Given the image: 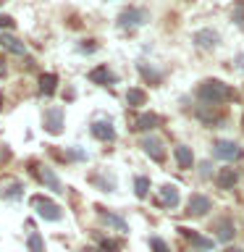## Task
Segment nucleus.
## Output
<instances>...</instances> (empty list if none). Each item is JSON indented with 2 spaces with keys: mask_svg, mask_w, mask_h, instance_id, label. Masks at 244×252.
<instances>
[{
  "mask_svg": "<svg viewBox=\"0 0 244 252\" xmlns=\"http://www.w3.org/2000/svg\"><path fill=\"white\" fill-rule=\"evenodd\" d=\"M100 250H108V252H118V244L110 242V239H102L100 242Z\"/></svg>",
  "mask_w": 244,
  "mask_h": 252,
  "instance_id": "33",
  "label": "nucleus"
},
{
  "mask_svg": "<svg viewBox=\"0 0 244 252\" xmlns=\"http://www.w3.org/2000/svg\"><path fill=\"white\" fill-rule=\"evenodd\" d=\"M194 94L200 97V102H208V105H228V102H236V90L231 84L220 82V79H202L200 84H197Z\"/></svg>",
  "mask_w": 244,
  "mask_h": 252,
  "instance_id": "1",
  "label": "nucleus"
},
{
  "mask_svg": "<svg viewBox=\"0 0 244 252\" xmlns=\"http://www.w3.org/2000/svg\"><path fill=\"white\" fill-rule=\"evenodd\" d=\"M58 90V76L55 74H39V94H55Z\"/></svg>",
  "mask_w": 244,
  "mask_h": 252,
  "instance_id": "23",
  "label": "nucleus"
},
{
  "mask_svg": "<svg viewBox=\"0 0 244 252\" xmlns=\"http://www.w3.org/2000/svg\"><path fill=\"white\" fill-rule=\"evenodd\" d=\"M150 250H152V252H171L168 242L160 239V236H150Z\"/></svg>",
  "mask_w": 244,
  "mask_h": 252,
  "instance_id": "29",
  "label": "nucleus"
},
{
  "mask_svg": "<svg viewBox=\"0 0 244 252\" xmlns=\"http://www.w3.org/2000/svg\"><path fill=\"white\" fill-rule=\"evenodd\" d=\"M0 47H3V50H8V53H13V55H19V58H24V55H27V45L21 42L19 37H13V34H0Z\"/></svg>",
  "mask_w": 244,
  "mask_h": 252,
  "instance_id": "16",
  "label": "nucleus"
},
{
  "mask_svg": "<svg viewBox=\"0 0 244 252\" xmlns=\"http://www.w3.org/2000/svg\"><path fill=\"white\" fill-rule=\"evenodd\" d=\"M234 68H236V71H244V53H239V55L234 58Z\"/></svg>",
  "mask_w": 244,
  "mask_h": 252,
  "instance_id": "35",
  "label": "nucleus"
},
{
  "mask_svg": "<svg viewBox=\"0 0 244 252\" xmlns=\"http://www.w3.org/2000/svg\"><path fill=\"white\" fill-rule=\"evenodd\" d=\"M137 71H139L142 76H145V82H147V84H160V82H163V74H160L157 68L150 66L147 61H139V63H137Z\"/></svg>",
  "mask_w": 244,
  "mask_h": 252,
  "instance_id": "19",
  "label": "nucleus"
},
{
  "mask_svg": "<svg viewBox=\"0 0 244 252\" xmlns=\"http://www.w3.org/2000/svg\"><path fill=\"white\" fill-rule=\"evenodd\" d=\"M29 173L39 181V184H45L47 189H53L55 194H63V192H66V189H63V181L58 179V173H55V168L45 165L42 160H29Z\"/></svg>",
  "mask_w": 244,
  "mask_h": 252,
  "instance_id": "2",
  "label": "nucleus"
},
{
  "mask_svg": "<svg viewBox=\"0 0 244 252\" xmlns=\"http://www.w3.org/2000/svg\"><path fill=\"white\" fill-rule=\"evenodd\" d=\"M27 250L29 252H47L45 250V239H42V234H39L37 228L29 231V236H27Z\"/></svg>",
  "mask_w": 244,
  "mask_h": 252,
  "instance_id": "26",
  "label": "nucleus"
},
{
  "mask_svg": "<svg viewBox=\"0 0 244 252\" xmlns=\"http://www.w3.org/2000/svg\"><path fill=\"white\" fill-rule=\"evenodd\" d=\"M97 42H94V39H84V42H79V53H84V55H90V53H94L97 50Z\"/></svg>",
  "mask_w": 244,
  "mask_h": 252,
  "instance_id": "31",
  "label": "nucleus"
},
{
  "mask_svg": "<svg viewBox=\"0 0 244 252\" xmlns=\"http://www.w3.org/2000/svg\"><path fill=\"white\" fill-rule=\"evenodd\" d=\"M228 252H244V250H228Z\"/></svg>",
  "mask_w": 244,
  "mask_h": 252,
  "instance_id": "38",
  "label": "nucleus"
},
{
  "mask_svg": "<svg viewBox=\"0 0 244 252\" xmlns=\"http://www.w3.org/2000/svg\"><path fill=\"white\" fill-rule=\"evenodd\" d=\"M210 210H213V200H210V197L194 192L192 197H189L184 213H186L189 218H200V216H205V213H210Z\"/></svg>",
  "mask_w": 244,
  "mask_h": 252,
  "instance_id": "9",
  "label": "nucleus"
},
{
  "mask_svg": "<svg viewBox=\"0 0 244 252\" xmlns=\"http://www.w3.org/2000/svg\"><path fill=\"white\" fill-rule=\"evenodd\" d=\"M210 108H213V105H208V102H205V105H202L200 110H197V118H200V121H202L205 126H215V124L220 121V118L226 116V110H220V113H213Z\"/></svg>",
  "mask_w": 244,
  "mask_h": 252,
  "instance_id": "21",
  "label": "nucleus"
},
{
  "mask_svg": "<svg viewBox=\"0 0 244 252\" xmlns=\"http://www.w3.org/2000/svg\"><path fill=\"white\" fill-rule=\"evenodd\" d=\"M126 102H129L131 108L147 105V92H145V90H139V87H131V90L126 92Z\"/></svg>",
  "mask_w": 244,
  "mask_h": 252,
  "instance_id": "24",
  "label": "nucleus"
},
{
  "mask_svg": "<svg viewBox=\"0 0 244 252\" xmlns=\"http://www.w3.org/2000/svg\"><path fill=\"white\" fill-rule=\"evenodd\" d=\"M194 45L200 47V50H215V47L220 45V34L215 29H200V32H194Z\"/></svg>",
  "mask_w": 244,
  "mask_h": 252,
  "instance_id": "12",
  "label": "nucleus"
},
{
  "mask_svg": "<svg viewBox=\"0 0 244 252\" xmlns=\"http://www.w3.org/2000/svg\"><path fill=\"white\" fill-rule=\"evenodd\" d=\"M215 181H218L220 189H234L236 181H239V173H236L234 168H220L218 176H215Z\"/></svg>",
  "mask_w": 244,
  "mask_h": 252,
  "instance_id": "20",
  "label": "nucleus"
},
{
  "mask_svg": "<svg viewBox=\"0 0 244 252\" xmlns=\"http://www.w3.org/2000/svg\"><path fill=\"white\" fill-rule=\"evenodd\" d=\"M179 236H184V239L189 244H194L197 250H202V252H210L213 250V244H215V239H210V236H205L200 231H194V228H186V226H179Z\"/></svg>",
  "mask_w": 244,
  "mask_h": 252,
  "instance_id": "10",
  "label": "nucleus"
},
{
  "mask_svg": "<svg viewBox=\"0 0 244 252\" xmlns=\"http://www.w3.org/2000/svg\"><path fill=\"white\" fill-rule=\"evenodd\" d=\"M90 181L100 189V192H108V194L116 192V176H113L110 171H97V173H92Z\"/></svg>",
  "mask_w": 244,
  "mask_h": 252,
  "instance_id": "14",
  "label": "nucleus"
},
{
  "mask_svg": "<svg viewBox=\"0 0 244 252\" xmlns=\"http://www.w3.org/2000/svg\"><path fill=\"white\" fill-rule=\"evenodd\" d=\"M155 126H160V116L157 113H142L137 118V124H134V129L137 131H150V129H155Z\"/></svg>",
  "mask_w": 244,
  "mask_h": 252,
  "instance_id": "22",
  "label": "nucleus"
},
{
  "mask_svg": "<svg viewBox=\"0 0 244 252\" xmlns=\"http://www.w3.org/2000/svg\"><path fill=\"white\" fill-rule=\"evenodd\" d=\"M147 21H150V11L147 8H137V5L123 8V11L118 13V19H116V24L121 29H137V27H145Z\"/></svg>",
  "mask_w": 244,
  "mask_h": 252,
  "instance_id": "4",
  "label": "nucleus"
},
{
  "mask_svg": "<svg viewBox=\"0 0 244 252\" xmlns=\"http://www.w3.org/2000/svg\"><path fill=\"white\" fill-rule=\"evenodd\" d=\"M231 21L236 27H244V0H236L231 8Z\"/></svg>",
  "mask_w": 244,
  "mask_h": 252,
  "instance_id": "28",
  "label": "nucleus"
},
{
  "mask_svg": "<svg viewBox=\"0 0 244 252\" xmlns=\"http://www.w3.org/2000/svg\"><path fill=\"white\" fill-rule=\"evenodd\" d=\"M87 76H90V82L100 84V87H113V84H116V74H113V71H110L108 66H97V68H92Z\"/></svg>",
  "mask_w": 244,
  "mask_h": 252,
  "instance_id": "15",
  "label": "nucleus"
},
{
  "mask_svg": "<svg viewBox=\"0 0 244 252\" xmlns=\"http://www.w3.org/2000/svg\"><path fill=\"white\" fill-rule=\"evenodd\" d=\"M0 194H3L5 200H21V197H24V184H21V181H8Z\"/></svg>",
  "mask_w": 244,
  "mask_h": 252,
  "instance_id": "25",
  "label": "nucleus"
},
{
  "mask_svg": "<svg viewBox=\"0 0 244 252\" xmlns=\"http://www.w3.org/2000/svg\"><path fill=\"white\" fill-rule=\"evenodd\" d=\"M200 176H202V179H210V176H213V165H210V160H202V165H200Z\"/></svg>",
  "mask_w": 244,
  "mask_h": 252,
  "instance_id": "32",
  "label": "nucleus"
},
{
  "mask_svg": "<svg viewBox=\"0 0 244 252\" xmlns=\"http://www.w3.org/2000/svg\"><path fill=\"white\" fill-rule=\"evenodd\" d=\"M29 205H31V210L45 220H61L63 218V208L55 200H50V197H45V194H31Z\"/></svg>",
  "mask_w": 244,
  "mask_h": 252,
  "instance_id": "3",
  "label": "nucleus"
},
{
  "mask_svg": "<svg viewBox=\"0 0 244 252\" xmlns=\"http://www.w3.org/2000/svg\"><path fill=\"white\" fill-rule=\"evenodd\" d=\"M213 231H215V239L218 242H223V244H228L236 236V228H234V223H231V218H220L215 226H213Z\"/></svg>",
  "mask_w": 244,
  "mask_h": 252,
  "instance_id": "17",
  "label": "nucleus"
},
{
  "mask_svg": "<svg viewBox=\"0 0 244 252\" xmlns=\"http://www.w3.org/2000/svg\"><path fill=\"white\" fill-rule=\"evenodd\" d=\"M8 74V66H5V61H3V55H0V79H3Z\"/></svg>",
  "mask_w": 244,
  "mask_h": 252,
  "instance_id": "36",
  "label": "nucleus"
},
{
  "mask_svg": "<svg viewBox=\"0 0 244 252\" xmlns=\"http://www.w3.org/2000/svg\"><path fill=\"white\" fill-rule=\"evenodd\" d=\"M147 192H150V179L147 176H137L134 179V194H137L139 200H145Z\"/></svg>",
  "mask_w": 244,
  "mask_h": 252,
  "instance_id": "27",
  "label": "nucleus"
},
{
  "mask_svg": "<svg viewBox=\"0 0 244 252\" xmlns=\"http://www.w3.org/2000/svg\"><path fill=\"white\" fill-rule=\"evenodd\" d=\"M173 158H176L179 168H192L194 165V153L189 145H176L173 147Z\"/></svg>",
  "mask_w": 244,
  "mask_h": 252,
  "instance_id": "18",
  "label": "nucleus"
},
{
  "mask_svg": "<svg viewBox=\"0 0 244 252\" xmlns=\"http://www.w3.org/2000/svg\"><path fill=\"white\" fill-rule=\"evenodd\" d=\"M68 158H71V160H79V163H84L87 160V158H90V155H87V150H82V147H68Z\"/></svg>",
  "mask_w": 244,
  "mask_h": 252,
  "instance_id": "30",
  "label": "nucleus"
},
{
  "mask_svg": "<svg viewBox=\"0 0 244 252\" xmlns=\"http://www.w3.org/2000/svg\"><path fill=\"white\" fill-rule=\"evenodd\" d=\"M213 155L223 163H234L242 158V147L236 145L234 139H215L213 142Z\"/></svg>",
  "mask_w": 244,
  "mask_h": 252,
  "instance_id": "7",
  "label": "nucleus"
},
{
  "mask_svg": "<svg viewBox=\"0 0 244 252\" xmlns=\"http://www.w3.org/2000/svg\"><path fill=\"white\" fill-rule=\"evenodd\" d=\"M189 252H202V250H189Z\"/></svg>",
  "mask_w": 244,
  "mask_h": 252,
  "instance_id": "39",
  "label": "nucleus"
},
{
  "mask_svg": "<svg viewBox=\"0 0 244 252\" xmlns=\"http://www.w3.org/2000/svg\"><path fill=\"white\" fill-rule=\"evenodd\" d=\"M63 124H66V113H63L61 105H53L42 113V129L47 134H53V137L63 134Z\"/></svg>",
  "mask_w": 244,
  "mask_h": 252,
  "instance_id": "6",
  "label": "nucleus"
},
{
  "mask_svg": "<svg viewBox=\"0 0 244 252\" xmlns=\"http://www.w3.org/2000/svg\"><path fill=\"white\" fill-rule=\"evenodd\" d=\"M90 131H92V137H94V139H100V142H113V139H116V126L110 124L108 118H100V121H92Z\"/></svg>",
  "mask_w": 244,
  "mask_h": 252,
  "instance_id": "13",
  "label": "nucleus"
},
{
  "mask_svg": "<svg viewBox=\"0 0 244 252\" xmlns=\"http://www.w3.org/2000/svg\"><path fill=\"white\" fill-rule=\"evenodd\" d=\"M105 3H113V0H105Z\"/></svg>",
  "mask_w": 244,
  "mask_h": 252,
  "instance_id": "40",
  "label": "nucleus"
},
{
  "mask_svg": "<svg viewBox=\"0 0 244 252\" xmlns=\"http://www.w3.org/2000/svg\"><path fill=\"white\" fill-rule=\"evenodd\" d=\"M179 202H181V194H179V187L176 184H163L160 189H157V205L160 208H179Z\"/></svg>",
  "mask_w": 244,
  "mask_h": 252,
  "instance_id": "11",
  "label": "nucleus"
},
{
  "mask_svg": "<svg viewBox=\"0 0 244 252\" xmlns=\"http://www.w3.org/2000/svg\"><path fill=\"white\" fill-rule=\"evenodd\" d=\"M82 252H102L100 247H82Z\"/></svg>",
  "mask_w": 244,
  "mask_h": 252,
  "instance_id": "37",
  "label": "nucleus"
},
{
  "mask_svg": "<svg viewBox=\"0 0 244 252\" xmlns=\"http://www.w3.org/2000/svg\"><path fill=\"white\" fill-rule=\"evenodd\" d=\"M94 213H97V218H100L105 226L113 228V231H118V234H129V223H126V218H121L118 213H110L105 205H94Z\"/></svg>",
  "mask_w": 244,
  "mask_h": 252,
  "instance_id": "8",
  "label": "nucleus"
},
{
  "mask_svg": "<svg viewBox=\"0 0 244 252\" xmlns=\"http://www.w3.org/2000/svg\"><path fill=\"white\" fill-rule=\"evenodd\" d=\"M13 19H11V16H3V13H0V29H11L13 27Z\"/></svg>",
  "mask_w": 244,
  "mask_h": 252,
  "instance_id": "34",
  "label": "nucleus"
},
{
  "mask_svg": "<svg viewBox=\"0 0 244 252\" xmlns=\"http://www.w3.org/2000/svg\"><path fill=\"white\" fill-rule=\"evenodd\" d=\"M139 147L150 160H155V163L165 160V142L157 137V134H145V137H139Z\"/></svg>",
  "mask_w": 244,
  "mask_h": 252,
  "instance_id": "5",
  "label": "nucleus"
}]
</instances>
